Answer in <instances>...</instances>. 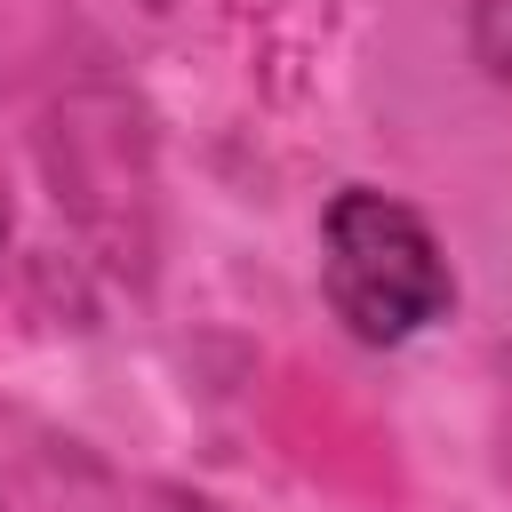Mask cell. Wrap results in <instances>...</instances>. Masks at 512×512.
Returning <instances> with one entry per match:
<instances>
[{
    "instance_id": "1",
    "label": "cell",
    "mask_w": 512,
    "mask_h": 512,
    "mask_svg": "<svg viewBox=\"0 0 512 512\" xmlns=\"http://www.w3.org/2000/svg\"><path fill=\"white\" fill-rule=\"evenodd\" d=\"M320 280H328L336 320L360 344H408L456 304V272L440 256V232L408 200H392L376 184H344L328 200V216H320Z\"/></svg>"
},
{
    "instance_id": "2",
    "label": "cell",
    "mask_w": 512,
    "mask_h": 512,
    "mask_svg": "<svg viewBox=\"0 0 512 512\" xmlns=\"http://www.w3.org/2000/svg\"><path fill=\"white\" fill-rule=\"evenodd\" d=\"M472 56L512 80V0H472Z\"/></svg>"
}]
</instances>
